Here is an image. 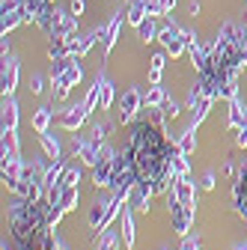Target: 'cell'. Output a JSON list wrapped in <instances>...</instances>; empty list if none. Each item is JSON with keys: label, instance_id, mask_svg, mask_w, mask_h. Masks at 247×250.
Masks as SVG:
<instances>
[{"label": "cell", "instance_id": "obj_1", "mask_svg": "<svg viewBox=\"0 0 247 250\" xmlns=\"http://www.w3.org/2000/svg\"><path fill=\"white\" fill-rule=\"evenodd\" d=\"M176 152H179V143L167 140L161 119L155 113H149L131 125L128 143H125V158L134 173V211L140 214L149 211L152 194L164 191V185L173 182L170 164H173Z\"/></svg>", "mask_w": 247, "mask_h": 250}, {"label": "cell", "instance_id": "obj_2", "mask_svg": "<svg viewBox=\"0 0 247 250\" xmlns=\"http://www.w3.org/2000/svg\"><path fill=\"white\" fill-rule=\"evenodd\" d=\"M170 217H173V229L179 235H188L191 229V221H194V206H185L182 200H176L170 194Z\"/></svg>", "mask_w": 247, "mask_h": 250}, {"label": "cell", "instance_id": "obj_3", "mask_svg": "<svg viewBox=\"0 0 247 250\" xmlns=\"http://www.w3.org/2000/svg\"><path fill=\"white\" fill-rule=\"evenodd\" d=\"M232 200H235L238 214L244 217V224H247V161L241 164V173H238V179L232 185Z\"/></svg>", "mask_w": 247, "mask_h": 250}, {"label": "cell", "instance_id": "obj_4", "mask_svg": "<svg viewBox=\"0 0 247 250\" xmlns=\"http://www.w3.org/2000/svg\"><path fill=\"white\" fill-rule=\"evenodd\" d=\"M78 81H81V66H72V62H69V66L54 78V83H57V96L63 99L66 92L72 89V83H78Z\"/></svg>", "mask_w": 247, "mask_h": 250}, {"label": "cell", "instance_id": "obj_5", "mask_svg": "<svg viewBox=\"0 0 247 250\" xmlns=\"http://www.w3.org/2000/svg\"><path fill=\"white\" fill-rule=\"evenodd\" d=\"M140 107H143L140 92H137V89H128L125 96H122V102H119V116H122V122H128V119H131Z\"/></svg>", "mask_w": 247, "mask_h": 250}, {"label": "cell", "instance_id": "obj_6", "mask_svg": "<svg viewBox=\"0 0 247 250\" xmlns=\"http://www.w3.org/2000/svg\"><path fill=\"white\" fill-rule=\"evenodd\" d=\"M86 113H89V107L86 104H78V107H72V110H66L63 116H60V125L69 128V131H78L81 125H83V119H86Z\"/></svg>", "mask_w": 247, "mask_h": 250}, {"label": "cell", "instance_id": "obj_7", "mask_svg": "<svg viewBox=\"0 0 247 250\" xmlns=\"http://www.w3.org/2000/svg\"><path fill=\"white\" fill-rule=\"evenodd\" d=\"M176 200H182L185 206H194V197H197V191H194V182H188V176H182V179H176L173 182V191H170Z\"/></svg>", "mask_w": 247, "mask_h": 250}, {"label": "cell", "instance_id": "obj_8", "mask_svg": "<svg viewBox=\"0 0 247 250\" xmlns=\"http://www.w3.org/2000/svg\"><path fill=\"white\" fill-rule=\"evenodd\" d=\"M161 39H164L167 51H173V54H182V51H185V45H188V39H185L176 27H164V30H161Z\"/></svg>", "mask_w": 247, "mask_h": 250}, {"label": "cell", "instance_id": "obj_9", "mask_svg": "<svg viewBox=\"0 0 247 250\" xmlns=\"http://www.w3.org/2000/svg\"><path fill=\"white\" fill-rule=\"evenodd\" d=\"M122 221V241H125V250H134V211L125 206V211L119 214Z\"/></svg>", "mask_w": 247, "mask_h": 250}, {"label": "cell", "instance_id": "obj_10", "mask_svg": "<svg viewBox=\"0 0 247 250\" xmlns=\"http://www.w3.org/2000/svg\"><path fill=\"white\" fill-rule=\"evenodd\" d=\"M78 182H81L78 170H75V167H66V170H63V176H60V182L51 188V191H66V188H78ZM51 191H48V194H51Z\"/></svg>", "mask_w": 247, "mask_h": 250}, {"label": "cell", "instance_id": "obj_11", "mask_svg": "<svg viewBox=\"0 0 247 250\" xmlns=\"http://www.w3.org/2000/svg\"><path fill=\"white\" fill-rule=\"evenodd\" d=\"M15 125H18V110H15L12 96H6V104H3V131H15Z\"/></svg>", "mask_w": 247, "mask_h": 250}, {"label": "cell", "instance_id": "obj_12", "mask_svg": "<svg viewBox=\"0 0 247 250\" xmlns=\"http://www.w3.org/2000/svg\"><path fill=\"white\" fill-rule=\"evenodd\" d=\"M15 78H18V66H15V62H9V69H3V96H12Z\"/></svg>", "mask_w": 247, "mask_h": 250}, {"label": "cell", "instance_id": "obj_13", "mask_svg": "<svg viewBox=\"0 0 247 250\" xmlns=\"http://www.w3.org/2000/svg\"><path fill=\"white\" fill-rule=\"evenodd\" d=\"M39 143H42V149L48 152V158L60 161V146H57V140H51V137H48V131H42V134H39Z\"/></svg>", "mask_w": 247, "mask_h": 250}, {"label": "cell", "instance_id": "obj_14", "mask_svg": "<svg viewBox=\"0 0 247 250\" xmlns=\"http://www.w3.org/2000/svg\"><path fill=\"white\" fill-rule=\"evenodd\" d=\"M48 125H51V110L48 107H39V113L33 116V128L42 134V131H48Z\"/></svg>", "mask_w": 247, "mask_h": 250}, {"label": "cell", "instance_id": "obj_15", "mask_svg": "<svg viewBox=\"0 0 247 250\" xmlns=\"http://www.w3.org/2000/svg\"><path fill=\"white\" fill-rule=\"evenodd\" d=\"M161 102H164V92H161L158 86H152L146 96H143V107H146V110H149V107H158Z\"/></svg>", "mask_w": 247, "mask_h": 250}, {"label": "cell", "instance_id": "obj_16", "mask_svg": "<svg viewBox=\"0 0 247 250\" xmlns=\"http://www.w3.org/2000/svg\"><path fill=\"white\" fill-rule=\"evenodd\" d=\"M194 146H197V134H194V131H185L182 140H179V152H182V155H191Z\"/></svg>", "mask_w": 247, "mask_h": 250}, {"label": "cell", "instance_id": "obj_17", "mask_svg": "<svg viewBox=\"0 0 247 250\" xmlns=\"http://www.w3.org/2000/svg\"><path fill=\"white\" fill-rule=\"evenodd\" d=\"M110 102H113V86H110L107 81H102V96H99V107H102V110H107V107H110Z\"/></svg>", "mask_w": 247, "mask_h": 250}, {"label": "cell", "instance_id": "obj_18", "mask_svg": "<svg viewBox=\"0 0 247 250\" xmlns=\"http://www.w3.org/2000/svg\"><path fill=\"white\" fill-rule=\"evenodd\" d=\"M99 96H102V78L96 81V86L89 89V96H86V102H83V104H86L89 110H96V107H99Z\"/></svg>", "mask_w": 247, "mask_h": 250}, {"label": "cell", "instance_id": "obj_19", "mask_svg": "<svg viewBox=\"0 0 247 250\" xmlns=\"http://www.w3.org/2000/svg\"><path fill=\"white\" fill-rule=\"evenodd\" d=\"M137 27H140V39H143V42H152V39H155V33H158L152 21H140Z\"/></svg>", "mask_w": 247, "mask_h": 250}, {"label": "cell", "instance_id": "obj_20", "mask_svg": "<svg viewBox=\"0 0 247 250\" xmlns=\"http://www.w3.org/2000/svg\"><path fill=\"white\" fill-rule=\"evenodd\" d=\"M119 247V238L113 235V232H104L102 235V244H99V250H116Z\"/></svg>", "mask_w": 247, "mask_h": 250}, {"label": "cell", "instance_id": "obj_21", "mask_svg": "<svg viewBox=\"0 0 247 250\" xmlns=\"http://www.w3.org/2000/svg\"><path fill=\"white\" fill-rule=\"evenodd\" d=\"M176 113H179V104H176V102H164V116L170 119V116H176Z\"/></svg>", "mask_w": 247, "mask_h": 250}, {"label": "cell", "instance_id": "obj_22", "mask_svg": "<svg viewBox=\"0 0 247 250\" xmlns=\"http://www.w3.org/2000/svg\"><path fill=\"white\" fill-rule=\"evenodd\" d=\"M235 143H238V146H247V128H238V134H235Z\"/></svg>", "mask_w": 247, "mask_h": 250}, {"label": "cell", "instance_id": "obj_23", "mask_svg": "<svg viewBox=\"0 0 247 250\" xmlns=\"http://www.w3.org/2000/svg\"><path fill=\"white\" fill-rule=\"evenodd\" d=\"M211 185H214V179H211V173H208V176L203 179V188H206V191H208V188H211Z\"/></svg>", "mask_w": 247, "mask_h": 250}, {"label": "cell", "instance_id": "obj_24", "mask_svg": "<svg viewBox=\"0 0 247 250\" xmlns=\"http://www.w3.org/2000/svg\"><path fill=\"white\" fill-rule=\"evenodd\" d=\"M33 92H42V78H33Z\"/></svg>", "mask_w": 247, "mask_h": 250}, {"label": "cell", "instance_id": "obj_25", "mask_svg": "<svg viewBox=\"0 0 247 250\" xmlns=\"http://www.w3.org/2000/svg\"><path fill=\"white\" fill-rule=\"evenodd\" d=\"M158 3H161V9H164V12H167V9H170V6H173V3H176V0H158Z\"/></svg>", "mask_w": 247, "mask_h": 250}, {"label": "cell", "instance_id": "obj_26", "mask_svg": "<svg viewBox=\"0 0 247 250\" xmlns=\"http://www.w3.org/2000/svg\"><path fill=\"white\" fill-rule=\"evenodd\" d=\"M72 9H75V12H81V9H83V3H81V0H72Z\"/></svg>", "mask_w": 247, "mask_h": 250}, {"label": "cell", "instance_id": "obj_27", "mask_svg": "<svg viewBox=\"0 0 247 250\" xmlns=\"http://www.w3.org/2000/svg\"><path fill=\"white\" fill-rule=\"evenodd\" d=\"M30 3H33V6H45V3H48V0H30Z\"/></svg>", "mask_w": 247, "mask_h": 250}]
</instances>
